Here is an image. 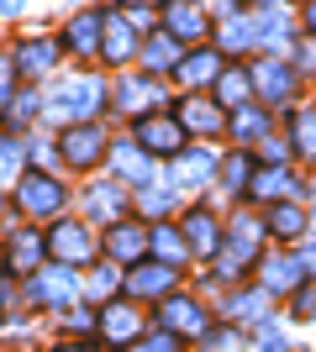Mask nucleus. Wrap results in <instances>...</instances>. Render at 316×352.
I'll list each match as a JSON object with an SVG mask.
<instances>
[{
  "mask_svg": "<svg viewBox=\"0 0 316 352\" xmlns=\"http://www.w3.org/2000/svg\"><path fill=\"white\" fill-rule=\"evenodd\" d=\"M105 95H111L105 79H95V74H69V79H59V89L48 95L43 111L53 121H63V126H69V121H95V111L105 105Z\"/></svg>",
  "mask_w": 316,
  "mask_h": 352,
  "instance_id": "f257e3e1",
  "label": "nucleus"
},
{
  "mask_svg": "<svg viewBox=\"0 0 316 352\" xmlns=\"http://www.w3.org/2000/svg\"><path fill=\"white\" fill-rule=\"evenodd\" d=\"M264 236H269V226L258 216H232V226L222 232V248H216V274H222V279L248 274V263H258Z\"/></svg>",
  "mask_w": 316,
  "mask_h": 352,
  "instance_id": "f03ea898",
  "label": "nucleus"
},
{
  "mask_svg": "<svg viewBox=\"0 0 316 352\" xmlns=\"http://www.w3.org/2000/svg\"><path fill=\"white\" fill-rule=\"evenodd\" d=\"M11 200L21 216H59L63 206H69V184H63L59 174H48V168H21L11 184Z\"/></svg>",
  "mask_w": 316,
  "mask_h": 352,
  "instance_id": "7ed1b4c3",
  "label": "nucleus"
},
{
  "mask_svg": "<svg viewBox=\"0 0 316 352\" xmlns=\"http://www.w3.org/2000/svg\"><path fill=\"white\" fill-rule=\"evenodd\" d=\"M248 74H253V95L258 105H269V111H285L290 100H301V74H295V63L280 58V53H264V58L248 63Z\"/></svg>",
  "mask_w": 316,
  "mask_h": 352,
  "instance_id": "20e7f679",
  "label": "nucleus"
},
{
  "mask_svg": "<svg viewBox=\"0 0 316 352\" xmlns=\"http://www.w3.org/2000/svg\"><path fill=\"white\" fill-rule=\"evenodd\" d=\"M105 153H111V137H105L101 121H69L59 132V158L69 163V168H79V174L101 168Z\"/></svg>",
  "mask_w": 316,
  "mask_h": 352,
  "instance_id": "39448f33",
  "label": "nucleus"
},
{
  "mask_svg": "<svg viewBox=\"0 0 316 352\" xmlns=\"http://www.w3.org/2000/svg\"><path fill=\"white\" fill-rule=\"evenodd\" d=\"M158 32H169L180 47H206L211 37L206 0H158Z\"/></svg>",
  "mask_w": 316,
  "mask_h": 352,
  "instance_id": "423d86ee",
  "label": "nucleus"
},
{
  "mask_svg": "<svg viewBox=\"0 0 316 352\" xmlns=\"http://www.w3.org/2000/svg\"><path fill=\"white\" fill-rule=\"evenodd\" d=\"M95 252H101V242H95L90 221H53L48 226V263L85 268V263H95Z\"/></svg>",
  "mask_w": 316,
  "mask_h": 352,
  "instance_id": "0eeeda50",
  "label": "nucleus"
},
{
  "mask_svg": "<svg viewBox=\"0 0 316 352\" xmlns=\"http://www.w3.org/2000/svg\"><path fill=\"white\" fill-rule=\"evenodd\" d=\"M174 121L185 126V137H227L232 111L216 105L211 95H180V100H174Z\"/></svg>",
  "mask_w": 316,
  "mask_h": 352,
  "instance_id": "6e6552de",
  "label": "nucleus"
},
{
  "mask_svg": "<svg viewBox=\"0 0 316 352\" xmlns=\"http://www.w3.org/2000/svg\"><path fill=\"white\" fill-rule=\"evenodd\" d=\"M132 137L148 147L153 158H180L185 142H190V137H185V126L174 121V111H148V116H137V121H132Z\"/></svg>",
  "mask_w": 316,
  "mask_h": 352,
  "instance_id": "1a4fd4ad",
  "label": "nucleus"
},
{
  "mask_svg": "<svg viewBox=\"0 0 316 352\" xmlns=\"http://www.w3.org/2000/svg\"><path fill=\"white\" fill-rule=\"evenodd\" d=\"M105 21H111V11H101V6H85V11H74L69 21H63V32H59L63 53H74V58H101Z\"/></svg>",
  "mask_w": 316,
  "mask_h": 352,
  "instance_id": "9d476101",
  "label": "nucleus"
},
{
  "mask_svg": "<svg viewBox=\"0 0 316 352\" xmlns=\"http://www.w3.org/2000/svg\"><path fill=\"white\" fill-rule=\"evenodd\" d=\"M27 294L37 300V305H48V310H69L79 300V274L63 268V263H43L37 274H32Z\"/></svg>",
  "mask_w": 316,
  "mask_h": 352,
  "instance_id": "9b49d317",
  "label": "nucleus"
},
{
  "mask_svg": "<svg viewBox=\"0 0 316 352\" xmlns=\"http://www.w3.org/2000/svg\"><path fill=\"white\" fill-rule=\"evenodd\" d=\"M158 326L164 331H174V337H206L211 331V310L200 305V300H190V294H169V300H158Z\"/></svg>",
  "mask_w": 316,
  "mask_h": 352,
  "instance_id": "f8f14e48",
  "label": "nucleus"
},
{
  "mask_svg": "<svg viewBox=\"0 0 316 352\" xmlns=\"http://www.w3.org/2000/svg\"><path fill=\"white\" fill-rule=\"evenodd\" d=\"M105 163H111V174H116L121 184H132V190H148L153 184V153L137 142V137H116L111 153H105Z\"/></svg>",
  "mask_w": 316,
  "mask_h": 352,
  "instance_id": "ddd939ff",
  "label": "nucleus"
},
{
  "mask_svg": "<svg viewBox=\"0 0 316 352\" xmlns=\"http://www.w3.org/2000/svg\"><path fill=\"white\" fill-rule=\"evenodd\" d=\"M59 58H63L59 37H16V47H11V63L21 74V85L27 79H48V74L59 69Z\"/></svg>",
  "mask_w": 316,
  "mask_h": 352,
  "instance_id": "4468645a",
  "label": "nucleus"
},
{
  "mask_svg": "<svg viewBox=\"0 0 316 352\" xmlns=\"http://www.w3.org/2000/svg\"><path fill=\"white\" fill-rule=\"evenodd\" d=\"M158 100H164V89H158V79L153 74H121L116 85H111V105H116L121 116H148V111H158Z\"/></svg>",
  "mask_w": 316,
  "mask_h": 352,
  "instance_id": "2eb2a0df",
  "label": "nucleus"
},
{
  "mask_svg": "<svg viewBox=\"0 0 316 352\" xmlns=\"http://www.w3.org/2000/svg\"><path fill=\"white\" fill-rule=\"evenodd\" d=\"M143 326H148V316L137 310V300H111V305L101 310V342H111V347H132L137 337H143Z\"/></svg>",
  "mask_w": 316,
  "mask_h": 352,
  "instance_id": "dca6fc26",
  "label": "nucleus"
},
{
  "mask_svg": "<svg viewBox=\"0 0 316 352\" xmlns=\"http://www.w3.org/2000/svg\"><path fill=\"white\" fill-rule=\"evenodd\" d=\"M174 284H180V268L169 263H132V274H121V289L132 294V300H169L174 294Z\"/></svg>",
  "mask_w": 316,
  "mask_h": 352,
  "instance_id": "f3484780",
  "label": "nucleus"
},
{
  "mask_svg": "<svg viewBox=\"0 0 316 352\" xmlns=\"http://www.w3.org/2000/svg\"><path fill=\"white\" fill-rule=\"evenodd\" d=\"M180 232H185V242H190V258H216V248H222V216L211 206H190L185 210V221H180Z\"/></svg>",
  "mask_w": 316,
  "mask_h": 352,
  "instance_id": "a211bd4d",
  "label": "nucleus"
},
{
  "mask_svg": "<svg viewBox=\"0 0 316 352\" xmlns=\"http://www.w3.org/2000/svg\"><path fill=\"white\" fill-rule=\"evenodd\" d=\"M295 184H301V179L290 174V163H258L253 179H248V200L269 210V206H280V200H290Z\"/></svg>",
  "mask_w": 316,
  "mask_h": 352,
  "instance_id": "6ab92c4d",
  "label": "nucleus"
},
{
  "mask_svg": "<svg viewBox=\"0 0 316 352\" xmlns=\"http://www.w3.org/2000/svg\"><path fill=\"white\" fill-rule=\"evenodd\" d=\"M43 263H48V236L32 232V226H16V232L6 236V268L21 279V274H37Z\"/></svg>",
  "mask_w": 316,
  "mask_h": 352,
  "instance_id": "aec40b11",
  "label": "nucleus"
},
{
  "mask_svg": "<svg viewBox=\"0 0 316 352\" xmlns=\"http://www.w3.org/2000/svg\"><path fill=\"white\" fill-rule=\"evenodd\" d=\"M105 258L111 263H143L148 258V226L143 221H116V226H105Z\"/></svg>",
  "mask_w": 316,
  "mask_h": 352,
  "instance_id": "412c9836",
  "label": "nucleus"
},
{
  "mask_svg": "<svg viewBox=\"0 0 316 352\" xmlns=\"http://www.w3.org/2000/svg\"><path fill=\"white\" fill-rule=\"evenodd\" d=\"M227 63H222V53L216 47H185V58H180V69H174V79L185 85V95H196L200 85H216V74H222Z\"/></svg>",
  "mask_w": 316,
  "mask_h": 352,
  "instance_id": "4be33fe9",
  "label": "nucleus"
},
{
  "mask_svg": "<svg viewBox=\"0 0 316 352\" xmlns=\"http://www.w3.org/2000/svg\"><path fill=\"white\" fill-rule=\"evenodd\" d=\"M137 47H143V37H137V32L121 21V11H111L105 37H101V58L111 63V69H127V63H137Z\"/></svg>",
  "mask_w": 316,
  "mask_h": 352,
  "instance_id": "5701e85b",
  "label": "nucleus"
},
{
  "mask_svg": "<svg viewBox=\"0 0 316 352\" xmlns=\"http://www.w3.org/2000/svg\"><path fill=\"white\" fill-rule=\"evenodd\" d=\"M211 100L227 105V111H242V105H258L253 95V74L242 69V63H232V69L216 74V85H211Z\"/></svg>",
  "mask_w": 316,
  "mask_h": 352,
  "instance_id": "b1692460",
  "label": "nucleus"
},
{
  "mask_svg": "<svg viewBox=\"0 0 316 352\" xmlns=\"http://www.w3.org/2000/svg\"><path fill=\"white\" fill-rule=\"evenodd\" d=\"M269 305L274 294L258 284V289H232L227 300V326H269Z\"/></svg>",
  "mask_w": 316,
  "mask_h": 352,
  "instance_id": "393cba45",
  "label": "nucleus"
},
{
  "mask_svg": "<svg viewBox=\"0 0 316 352\" xmlns=\"http://www.w3.org/2000/svg\"><path fill=\"white\" fill-rule=\"evenodd\" d=\"M253 43L264 47V53L290 58V47H295V27H290V16H280V11H253Z\"/></svg>",
  "mask_w": 316,
  "mask_h": 352,
  "instance_id": "a878e982",
  "label": "nucleus"
},
{
  "mask_svg": "<svg viewBox=\"0 0 316 352\" xmlns=\"http://www.w3.org/2000/svg\"><path fill=\"white\" fill-rule=\"evenodd\" d=\"M180 58H185V47L169 37V32H153V37H143V47H137V63H143V74H174L180 69Z\"/></svg>",
  "mask_w": 316,
  "mask_h": 352,
  "instance_id": "bb28decb",
  "label": "nucleus"
},
{
  "mask_svg": "<svg viewBox=\"0 0 316 352\" xmlns=\"http://www.w3.org/2000/svg\"><path fill=\"white\" fill-rule=\"evenodd\" d=\"M174 163V184L180 190H206L211 179H216V168H222V158H211L206 147H190V153H180V158H169Z\"/></svg>",
  "mask_w": 316,
  "mask_h": 352,
  "instance_id": "cd10ccee",
  "label": "nucleus"
},
{
  "mask_svg": "<svg viewBox=\"0 0 316 352\" xmlns=\"http://www.w3.org/2000/svg\"><path fill=\"white\" fill-rule=\"evenodd\" d=\"M85 210H90V226H116V221H127V190L121 184H90L85 190Z\"/></svg>",
  "mask_w": 316,
  "mask_h": 352,
  "instance_id": "c85d7f7f",
  "label": "nucleus"
},
{
  "mask_svg": "<svg viewBox=\"0 0 316 352\" xmlns=\"http://www.w3.org/2000/svg\"><path fill=\"white\" fill-rule=\"evenodd\" d=\"M264 226H269V236H280V242H301L306 226H311V216H306L301 200H280V206L264 210Z\"/></svg>",
  "mask_w": 316,
  "mask_h": 352,
  "instance_id": "c756f323",
  "label": "nucleus"
},
{
  "mask_svg": "<svg viewBox=\"0 0 316 352\" xmlns=\"http://www.w3.org/2000/svg\"><path fill=\"white\" fill-rule=\"evenodd\" d=\"M148 252H158V263L185 268L190 263V242H185L180 226H164V221H148Z\"/></svg>",
  "mask_w": 316,
  "mask_h": 352,
  "instance_id": "7c9ffc66",
  "label": "nucleus"
},
{
  "mask_svg": "<svg viewBox=\"0 0 316 352\" xmlns=\"http://www.w3.org/2000/svg\"><path fill=\"white\" fill-rule=\"evenodd\" d=\"M269 132H274V111L269 105H242V111H232V126H227L232 142H264Z\"/></svg>",
  "mask_w": 316,
  "mask_h": 352,
  "instance_id": "2f4dec72",
  "label": "nucleus"
},
{
  "mask_svg": "<svg viewBox=\"0 0 316 352\" xmlns=\"http://www.w3.org/2000/svg\"><path fill=\"white\" fill-rule=\"evenodd\" d=\"M264 274H258V284H264V289L269 294H290L295 289V284L306 279V268H301V258H285V252H274V258H264Z\"/></svg>",
  "mask_w": 316,
  "mask_h": 352,
  "instance_id": "473e14b6",
  "label": "nucleus"
},
{
  "mask_svg": "<svg viewBox=\"0 0 316 352\" xmlns=\"http://www.w3.org/2000/svg\"><path fill=\"white\" fill-rule=\"evenodd\" d=\"M27 289H21V279L16 274H0V326L6 331H21L27 326Z\"/></svg>",
  "mask_w": 316,
  "mask_h": 352,
  "instance_id": "72a5a7b5",
  "label": "nucleus"
},
{
  "mask_svg": "<svg viewBox=\"0 0 316 352\" xmlns=\"http://www.w3.org/2000/svg\"><path fill=\"white\" fill-rule=\"evenodd\" d=\"M248 47H258L253 43V16L248 11L227 16L222 27H216V53H248Z\"/></svg>",
  "mask_w": 316,
  "mask_h": 352,
  "instance_id": "f704fd0d",
  "label": "nucleus"
},
{
  "mask_svg": "<svg viewBox=\"0 0 316 352\" xmlns=\"http://www.w3.org/2000/svg\"><path fill=\"white\" fill-rule=\"evenodd\" d=\"M253 168H258L253 153H242V147H238V153H227V158H222V168H216V184H222L227 195H248V179H253Z\"/></svg>",
  "mask_w": 316,
  "mask_h": 352,
  "instance_id": "c9c22d12",
  "label": "nucleus"
},
{
  "mask_svg": "<svg viewBox=\"0 0 316 352\" xmlns=\"http://www.w3.org/2000/svg\"><path fill=\"white\" fill-rule=\"evenodd\" d=\"M290 147L301 153V158L316 163V105H301V111H290Z\"/></svg>",
  "mask_w": 316,
  "mask_h": 352,
  "instance_id": "e433bc0d",
  "label": "nucleus"
},
{
  "mask_svg": "<svg viewBox=\"0 0 316 352\" xmlns=\"http://www.w3.org/2000/svg\"><path fill=\"white\" fill-rule=\"evenodd\" d=\"M37 116H43V95H37V89H16V100L6 105L0 126H6V132H16V126H27V121H37Z\"/></svg>",
  "mask_w": 316,
  "mask_h": 352,
  "instance_id": "4c0bfd02",
  "label": "nucleus"
},
{
  "mask_svg": "<svg viewBox=\"0 0 316 352\" xmlns=\"http://www.w3.org/2000/svg\"><path fill=\"white\" fill-rule=\"evenodd\" d=\"M137 206H143V216H164V210H174V190L148 184V190H137Z\"/></svg>",
  "mask_w": 316,
  "mask_h": 352,
  "instance_id": "58836bf2",
  "label": "nucleus"
},
{
  "mask_svg": "<svg viewBox=\"0 0 316 352\" xmlns=\"http://www.w3.org/2000/svg\"><path fill=\"white\" fill-rule=\"evenodd\" d=\"M121 21H127L137 37H153V32H158V11H153V6H127V11H121Z\"/></svg>",
  "mask_w": 316,
  "mask_h": 352,
  "instance_id": "ea45409f",
  "label": "nucleus"
},
{
  "mask_svg": "<svg viewBox=\"0 0 316 352\" xmlns=\"http://www.w3.org/2000/svg\"><path fill=\"white\" fill-rule=\"evenodd\" d=\"M290 63H295V74H316V37H311V32H301V37H295Z\"/></svg>",
  "mask_w": 316,
  "mask_h": 352,
  "instance_id": "a19ab883",
  "label": "nucleus"
},
{
  "mask_svg": "<svg viewBox=\"0 0 316 352\" xmlns=\"http://www.w3.org/2000/svg\"><path fill=\"white\" fill-rule=\"evenodd\" d=\"M295 158V147H290V137H264V142H258V163H290Z\"/></svg>",
  "mask_w": 316,
  "mask_h": 352,
  "instance_id": "79ce46f5",
  "label": "nucleus"
},
{
  "mask_svg": "<svg viewBox=\"0 0 316 352\" xmlns=\"http://www.w3.org/2000/svg\"><path fill=\"white\" fill-rule=\"evenodd\" d=\"M200 352H242V342H238L232 326H222V331H206V337H200Z\"/></svg>",
  "mask_w": 316,
  "mask_h": 352,
  "instance_id": "37998d69",
  "label": "nucleus"
},
{
  "mask_svg": "<svg viewBox=\"0 0 316 352\" xmlns=\"http://www.w3.org/2000/svg\"><path fill=\"white\" fill-rule=\"evenodd\" d=\"M132 352H180V337H174V331H164V326H158L153 337H137V342H132Z\"/></svg>",
  "mask_w": 316,
  "mask_h": 352,
  "instance_id": "c03bdc74",
  "label": "nucleus"
},
{
  "mask_svg": "<svg viewBox=\"0 0 316 352\" xmlns=\"http://www.w3.org/2000/svg\"><path fill=\"white\" fill-rule=\"evenodd\" d=\"M16 89H21V74H16L11 58H0V116H6V105L16 100Z\"/></svg>",
  "mask_w": 316,
  "mask_h": 352,
  "instance_id": "a18cd8bd",
  "label": "nucleus"
},
{
  "mask_svg": "<svg viewBox=\"0 0 316 352\" xmlns=\"http://www.w3.org/2000/svg\"><path fill=\"white\" fill-rule=\"evenodd\" d=\"M116 289H121L116 268H95V274H90V294H95V300H105V294H116Z\"/></svg>",
  "mask_w": 316,
  "mask_h": 352,
  "instance_id": "49530a36",
  "label": "nucleus"
},
{
  "mask_svg": "<svg viewBox=\"0 0 316 352\" xmlns=\"http://www.w3.org/2000/svg\"><path fill=\"white\" fill-rule=\"evenodd\" d=\"M258 352H290L285 331H280V326H258Z\"/></svg>",
  "mask_w": 316,
  "mask_h": 352,
  "instance_id": "de8ad7c7",
  "label": "nucleus"
},
{
  "mask_svg": "<svg viewBox=\"0 0 316 352\" xmlns=\"http://www.w3.org/2000/svg\"><path fill=\"white\" fill-rule=\"evenodd\" d=\"M295 316H301V321H316V289H301V294H295Z\"/></svg>",
  "mask_w": 316,
  "mask_h": 352,
  "instance_id": "09e8293b",
  "label": "nucleus"
},
{
  "mask_svg": "<svg viewBox=\"0 0 316 352\" xmlns=\"http://www.w3.org/2000/svg\"><path fill=\"white\" fill-rule=\"evenodd\" d=\"M301 32H311V37H316V0H306V11H301Z\"/></svg>",
  "mask_w": 316,
  "mask_h": 352,
  "instance_id": "8fccbe9b",
  "label": "nucleus"
},
{
  "mask_svg": "<svg viewBox=\"0 0 316 352\" xmlns=\"http://www.w3.org/2000/svg\"><path fill=\"white\" fill-rule=\"evenodd\" d=\"M301 268H306V274H316V242H306V248H301Z\"/></svg>",
  "mask_w": 316,
  "mask_h": 352,
  "instance_id": "3c124183",
  "label": "nucleus"
},
{
  "mask_svg": "<svg viewBox=\"0 0 316 352\" xmlns=\"http://www.w3.org/2000/svg\"><path fill=\"white\" fill-rule=\"evenodd\" d=\"M211 6H216V11H222V16H238V11H248L242 0H211Z\"/></svg>",
  "mask_w": 316,
  "mask_h": 352,
  "instance_id": "603ef678",
  "label": "nucleus"
},
{
  "mask_svg": "<svg viewBox=\"0 0 316 352\" xmlns=\"http://www.w3.org/2000/svg\"><path fill=\"white\" fill-rule=\"evenodd\" d=\"M53 352H101V347H90V342H59Z\"/></svg>",
  "mask_w": 316,
  "mask_h": 352,
  "instance_id": "864d4df0",
  "label": "nucleus"
},
{
  "mask_svg": "<svg viewBox=\"0 0 316 352\" xmlns=\"http://www.w3.org/2000/svg\"><path fill=\"white\" fill-rule=\"evenodd\" d=\"M27 11V0H0V16H21Z\"/></svg>",
  "mask_w": 316,
  "mask_h": 352,
  "instance_id": "5fc2aeb1",
  "label": "nucleus"
},
{
  "mask_svg": "<svg viewBox=\"0 0 316 352\" xmlns=\"http://www.w3.org/2000/svg\"><path fill=\"white\" fill-rule=\"evenodd\" d=\"M242 6H248V11H274L280 0H242Z\"/></svg>",
  "mask_w": 316,
  "mask_h": 352,
  "instance_id": "6e6d98bb",
  "label": "nucleus"
},
{
  "mask_svg": "<svg viewBox=\"0 0 316 352\" xmlns=\"http://www.w3.org/2000/svg\"><path fill=\"white\" fill-rule=\"evenodd\" d=\"M306 195H311V200H316V174H311V179H306Z\"/></svg>",
  "mask_w": 316,
  "mask_h": 352,
  "instance_id": "4d7b16f0",
  "label": "nucleus"
},
{
  "mask_svg": "<svg viewBox=\"0 0 316 352\" xmlns=\"http://www.w3.org/2000/svg\"><path fill=\"white\" fill-rule=\"evenodd\" d=\"M127 6H148V0H127Z\"/></svg>",
  "mask_w": 316,
  "mask_h": 352,
  "instance_id": "13d9d810",
  "label": "nucleus"
}]
</instances>
